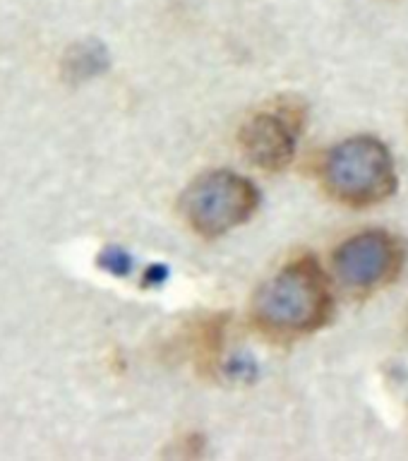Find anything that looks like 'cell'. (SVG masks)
Returning a JSON list of instances; mask_svg holds the SVG:
<instances>
[{
    "label": "cell",
    "mask_w": 408,
    "mask_h": 461,
    "mask_svg": "<svg viewBox=\"0 0 408 461\" xmlns=\"http://www.w3.org/2000/svg\"><path fill=\"white\" fill-rule=\"evenodd\" d=\"M330 315V276L310 255L286 262L252 301L255 324L272 337H303L324 327Z\"/></svg>",
    "instance_id": "1"
},
{
    "label": "cell",
    "mask_w": 408,
    "mask_h": 461,
    "mask_svg": "<svg viewBox=\"0 0 408 461\" xmlns=\"http://www.w3.org/2000/svg\"><path fill=\"white\" fill-rule=\"evenodd\" d=\"M406 259L402 240L387 230L370 229L346 238L331 255V269L353 294H373L399 276Z\"/></svg>",
    "instance_id": "4"
},
{
    "label": "cell",
    "mask_w": 408,
    "mask_h": 461,
    "mask_svg": "<svg viewBox=\"0 0 408 461\" xmlns=\"http://www.w3.org/2000/svg\"><path fill=\"white\" fill-rule=\"evenodd\" d=\"M303 113L305 111L295 101H279L252 113L238 132V142L248 161L265 171H284L294 161Z\"/></svg>",
    "instance_id": "5"
},
{
    "label": "cell",
    "mask_w": 408,
    "mask_h": 461,
    "mask_svg": "<svg viewBox=\"0 0 408 461\" xmlns=\"http://www.w3.org/2000/svg\"><path fill=\"white\" fill-rule=\"evenodd\" d=\"M258 202V187L248 178L231 171H209L186 187L180 212L195 233L219 238L248 221Z\"/></svg>",
    "instance_id": "3"
},
{
    "label": "cell",
    "mask_w": 408,
    "mask_h": 461,
    "mask_svg": "<svg viewBox=\"0 0 408 461\" xmlns=\"http://www.w3.org/2000/svg\"><path fill=\"white\" fill-rule=\"evenodd\" d=\"M324 190L349 207H373L396 190L392 154L377 137L360 135L339 142L322 164Z\"/></svg>",
    "instance_id": "2"
}]
</instances>
